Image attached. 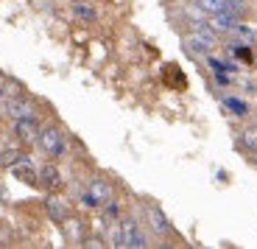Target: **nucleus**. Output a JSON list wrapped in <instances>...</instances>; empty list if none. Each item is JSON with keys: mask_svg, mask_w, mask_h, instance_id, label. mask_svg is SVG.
I'll list each match as a JSON object with an SVG mask.
<instances>
[{"mask_svg": "<svg viewBox=\"0 0 257 249\" xmlns=\"http://www.w3.org/2000/svg\"><path fill=\"white\" fill-rule=\"evenodd\" d=\"M109 241H112V246H120V249H143V246H148L140 221L132 218V216L117 218V227L109 232Z\"/></svg>", "mask_w": 257, "mask_h": 249, "instance_id": "1", "label": "nucleus"}, {"mask_svg": "<svg viewBox=\"0 0 257 249\" xmlns=\"http://www.w3.org/2000/svg\"><path fill=\"white\" fill-rule=\"evenodd\" d=\"M37 146L39 151L45 154L48 160H62L64 154H67V137L59 126H42L39 129V137H37Z\"/></svg>", "mask_w": 257, "mask_h": 249, "instance_id": "2", "label": "nucleus"}, {"mask_svg": "<svg viewBox=\"0 0 257 249\" xmlns=\"http://www.w3.org/2000/svg\"><path fill=\"white\" fill-rule=\"evenodd\" d=\"M112 199V185L106 182V179L95 177L90 179V185H87V191L81 193V205L90 207V210H101L106 202Z\"/></svg>", "mask_w": 257, "mask_h": 249, "instance_id": "3", "label": "nucleus"}, {"mask_svg": "<svg viewBox=\"0 0 257 249\" xmlns=\"http://www.w3.org/2000/svg\"><path fill=\"white\" fill-rule=\"evenodd\" d=\"M39 129H42V123H39L37 115L17 118V121H14V137H17V143H23V146H31V143H37Z\"/></svg>", "mask_w": 257, "mask_h": 249, "instance_id": "4", "label": "nucleus"}, {"mask_svg": "<svg viewBox=\"0 0 257 249\" xmlns=\"http://www.w3.org/2000/svg\"><path fill=\"white\" fill-rule=\"evenodd\" d=\"M146 216H148V224H151V230H154L157 235H171V232H174V224L168 221V216L157 205H148Z\"/></svg>", "mask_w": 257, "mask_h": 249, "instance_id": "5", "label": "nucleus"}, {"mask_svg": "<svg viewBox=\"0 0 257 249\" xmlns=\"http://www.w3.org/2000/svg\"><path fill=\"white\" fill-rule=\"evenodd\" d=\"M12 171H14V177H17L20 182H26V185H39V171L31 165L28 157H23L20 162H14Z\"/></svg>", "mask_w": 257, "mask_h": 249, "instance_id": "6", "label": "nucleus"}, {"mask_svg": "<svg viewBox=\"0 0 257 249\" xmlns=\"http://www.w3.org/2000/svg\"><path fill=\"white\" fill-rule=\"evenodd\" d=\"M39 185L45 188V191H56V188H62V174H59V168L53 165V162H48V165L39 168Z\"/></svg>", "mask_w": 257, "mask_h": 249, "instance_id": "7", "label": "nucleus"}, {"mask_svg": "<svg viewBox=\"0 0 257 249\" xmlns=\"http://www.w3.org/2000/svg\"><path fill=\"white\" fill-rule=\"evenodd\" d=\"M6 112L12 121H17V118H28V115H37L34 112V104L26 101V98H12V101L6 104Z\"/></svg>", "mask_w": 257, "mask_h": 249, "instance_id": "8", "label": "nucleus"}, {"mask_svg": "<svg viewBox=\"0 0 257 249\" xmlns=\"http://www.w3.org/2000/svg\"><path fill=\"white\" fill-rule=\"evenodd\" d=\"M229 37H232V42H238V45H254V39H257V31L251 26H246V23H235L232 26V31H229Z\"/></svg>", "mask_w": 257, "mask_h": 249, "instance_id": "9", "label": "nucleus"}, {"mask_svg": "<svg viewBox=\"0 0 257 249\" xmlns=\"http://www.w3.org/2000/svg\"><path fill=\"white\" fill-rule=\"evenodd\" d=\"M207 23H210V26L215 28L218 34H229L232 26L238 23V17H235V14H229V12H218V14H210V20H207Z\"/></svg>", "mask_w": 257, "mask_h": 249, "instance_id": "10", "label": "nucleus"}, {"mask_svg": "<svg viewBox=\"0 0 257 249\" xmlns=\"http://www.w3.org/2000/svg\"><path fill=\"white\" fill-rule=\"evenodd\" d=\"M45 210H48V216H51V221H56V224H62L64 218H67V205L56 196L45 199Z\"/></svg>", "mask_w": 257, "mask_h": 249, "instance_id": "11", "label": "nucleus"}, {"mask_svg": "<svg viewBox=\"0 0 257 249\" xmlns=\"http://www.w3.org/2000/svg\"><path fill=\"white\" fill-rule=\"evenodd\" d=\"M73 17H76L78 23H95V20H98V12L90 6V3L76 0V3H73Z\"/></svg>", "mask_w": 257, "mask_h": 249, "instance_id": "12", "label": "nucleus"}, {"mask_svg": "<svg viewBox=\"0 0 257 249\" xmlns=\"http://www.w3.org/2000/svg\"><path fill=\"white\" fill-rule=\"evenodd\" d=\"M62 227H64L67 241H84V230H81V221L78 218H64Z\"/></svg>", "mask_w": 257, "mask_h": 249, "instance_id": "13", "label": "nucleus"}, {"mask_svg": "<svg viewBox=\"0 0 257 249\" xmlns=\"http://www.w3.org/2000/svg\"><path fill=\"white\" fill-rule=\"evenodd\" d=\"M196 6L201 9V12L210 17V14H218L224 12V0H196Z\"/></svg>", "mask_w": 257, "mask_h": 249, "instance_id": "14", "label": "nucleus"}, {"mask_svg": "<svg viewBox=\"0 0 257 249\" xmlns=\"http://www.w3.org/2000/svg\"><path fill=\"white\" fill-rule=\"evenodd\" d=\"M23 160V151L20 148H6V151L0 154V165H6V168H12L14 162H20Z\"/></svg>", "mask_w": 257, "mask_h": 249, "instance_id": "15", "label": "nucleus"}, {"mask_svg": "<svg viewBox=\"0 0 257 249\" xmlns=\"http://www.w3.org/2000/svg\"><path fill=\"white\" fill-rule=\"evenodd\" d=\"M101 213H103V218H106V221H117V218H120V207H117L115 199H109V202L101 207Z\"/></svg>", "mask_w": 257, "mask_h": 249, "instance_id": "16", "label": "nucleus"}, {"mask_svg": "<svg viewBox=\"0 0 257 249\" xmlns=\"http://www.w3.org/2000/svg\"><path fill=\"white\" fill-rule=\"evenodd\" d=\"M224 104L232 109V112H235V115H240V118H243V115H249V107H246L243 101H238V98H226Z\"/></svg>", "mask_w": 257, "mask_h": 249, "instance_id": "17", "label": "nucleus"}, {"mask_svg": "<svg viewBox=\"0 0 257 249\" xmlns=\"http://www.w3.org/2000/svg\"><path fill=\"white\" fill-rule=\"evenodd\" d=\"M243 140H246V146H249L251 151H257V132L254 129H249V132L243 134Z\"/></svg>", "mask_w": 257, "mask_h": 249, "instance_id": "18", "label": "nucleus"}, {"mask_svg": "<svg viewBox=\"0 0 257 249\" xmlns=\"http://www.w3.org/2000/svg\"><path fill=\"white\" fill-rule=\"evenodd\" d=\"M162 3H171V0H162Z\"/></svg>", "mask_w": 257, "mask_h": 249, "instance_id": "19", "label": "nucleus"}, {"mask_svg": "<svg viewBox=\"0 0 257 249\" xmlns=\"http://www.w3.org/2000/svg\"><path fill=\"white\" fill-rule=\"evenodd\" d=\"M190 3H196V0H190Z\"/></svg>", "mask_w": 257, "mask_h": 249, "instance_id": "20", "label": "nucleus"}, {"mask_svg": "<svg viewBox=\"0 0 257 249\" xmlns=\"http://www.w3.org/2000/svg\"><path fill=\"white\" fill-rule=\"evenodd\" d=\"M243 3H246V0H243Z\"/></svg>", "mask_w": 257, "mask_h": 249, "instance_id": "21", "label": "nucleus"}]
</instances>
